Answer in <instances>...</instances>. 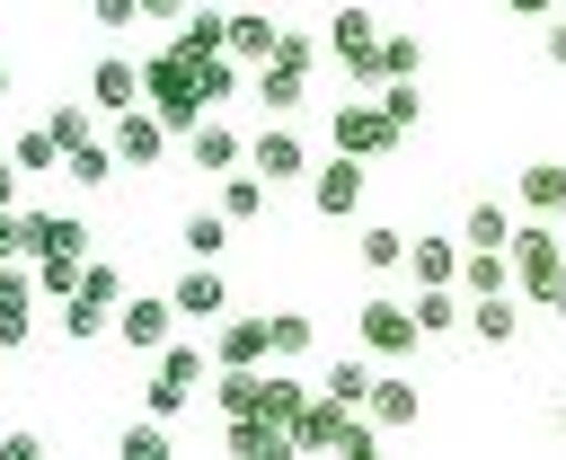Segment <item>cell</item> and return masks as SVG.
<instances>
[{"instance_id": "ba28073f", "label": "cell", "mask_w": 566, "mask_h": 460, "mask_svg": "<svg viewBox=\"0 0 566 460\" xmlns=\"http://www.w3.org/2000/svg\"><path fill=\"white\" fill-rule=\"evenodd\" d=\"M168 336H177V301H168V292H133V301L115 310V345H124V354H159Z\"/></svg>"}, {"instance_id": "f546056e", "label": "cell", "mask_w": 566, "mask_h": 460, "mask_svg": "<svg viewBox=\"0 0 566 460\" xmlns=\"http://www.w3.org/2000/svg\"><path fill=\"white\" fill-rule=\"evenodd\" d=\"M354 257H363L371 274H398V265H407V230H398V221H371V230L354 239Z\"/></svg>"}, {"instance_id": "1f68e13d", "label": "cell", "mask_w": 566, "mask_h": 460, "mask_svg": "<svg viewBox=\"0 0 566 460\" xmlns=\"http://www.w3.org/2000/svg\"><path fill=\"white\" fill-rule=\"evenodd\" d=\"M318 354V318L310 310H274V363H310Z\"/></svg>"}, {"instance_id": "7dc6e473", "label": "cell", "mask_w": 566, "mask_h": 460, "mask_svg": "<svg viewBox=\"0 0 566 460\" xmlns=\"http://www.w3.org/2000/svg\"><path fill=\"white\" fill-rule=\"evenodd\" d=\"M548 62H557V71H566V18H557V27H548Z\"/></svg>"}, {"instance_id": "f907efd6", "label": "cell", "mask_w": 566, "mask_h": 460, "mask_svg": "<svg viewBox=\"0 0 566 460\" xmlns=\"http://www.w3.org/2000/svg\"><path fill=\"white\" fill-rule=\"evenodd\" d=\"M557 433H566V398H557Z\"/></svg>"}, {"instance_id": "e575fe53", "label": "cell", "mask_w": 566, "mask_h": 460, "mask_svg": "<svg viewBox=\"0 0 566 460\" xmlns=\"http://www.w3.org/2000/svg\"><path fill=\"white\" fill-rule=\"evenodd\" d=\"M115 451H124V460H168V416H133V425L115 433Z\"/></svg>"}, {"instance_id": "6da1fadb", "label": "cell", "mask_w": 566, "mask_h": 460, "mask_svg": "<svg viewBox=\"0 0 566 460\" xmlns=\"http://www.w3.org/2000/svg\"><path fill=\"white\" fill-rule=\"evenodd\" d=\"M142 97L159 106V124H168V133H195V124L212 115V97H203V80H195V62H186L177 44H159V53L142 62Z\"/></svg>"}, {"instance_id": "4fadbf2b", "label": "cell", "mask_w": 566, "mask_h": 460, "mask_svg": "<svg viewBox=\"0 0 566 460\" xmlns=\"http://www.w3.org/2000/svg\"><path fill=\"white\" fill-rule=\"evenodd\" d=\"M212 363H274V310L212 318Z\"/></svg>"}, {"instance_id": "8fae6325", "label": "cell", "mask_w": 566, "mask_h": 460, "mask_svg": "<svg viewBox=\"0 0 566 460\" xmlns=\"http://www.w3.org/2000/svg\"><path fill=\"white\" fill-rule=\"evenodd\" d=\"M18 257H88L80 212H18Z\"/></svg>"}, {"instance_id": "83f0119b", "label": "cell", "mask_w": 566, "mask_h": 460, "mask_svg": "<svg viewBox=\"0 0 566 460\" xmlns=\"http://www.w3.org/2000/svg\"><path fill=\"white\" fill-rule=\"evenodd\" d=\"M371 380H380V363H371V354H336V363L318 372V389H327V398H345V407H363V398H371Z\"/></svg>"}, {"instance_id": "b9f144b4", "label": "cell", "mask_w": 566, "mask_h": 460, "mask_svg": "<svg viewBox=\"0 0 566 460\" xmlns=\"http://www.w3.org/2000/svg\"><path fill=\"white\" fill-rule=\"evenodd\" d=\"M88 18H97L106 35H133V27H142V0H88Z\"/></svg>"}, {"instance_id": "ffe728a7", "label": "cell", "mask_w": 566, "mask_h": 460, "mask_svg": "<svg viewBox=\"0 0 566 460\" xmlns=\"http://www.w3.org/2000/svg\"><path fill=\"white\" fill-rule=\"evenodd\" d=\"M416 327L424 336H460L469 327V292L460 283H416Z\"/></svg>"}, {"instance_id": "d6a6232c", "label": "cell", "mask_w": 566, "mask_h": 460, "mask_svg": "<svg viewBox=\"0 0 566 460\" xmlns=\"http://www.w3.org/2000/svg\"><path fill=\"white\" fill-rule=\"evenodd\" d=\"M9 159H18L27 177H44V168H62V142H53V124H27V133L9 142Z\"/></svg>"}, {"instance_id": "e0dca14e", "label": "cell", "mask_w": 566, "mask_h": 460, "mask_svg": "<svg viewBox=\"0 0 566 460\" xmlns=\"http://www.w3.org/2000/svg\"><path fill=\"white\" fill-rule=\"evenodd\" d=\"M221 451H230V460H283L292 433H283L274 416H221Z\"/></svg>"}, {"instance_id": "ab89813d", "label": "cell", "mask_w": 566, "mask_h": 460, "mask_svg": "<svg viewBox=\"0 0 566 460\" xmlns=\"http://www.w3.org/2000/svg\"><path fill=\"white\" fill-rule=\"evenodd\" d=\"M301 407H310V389H301V380H274V372H265V416H274L283 433L301 425Z\"/></svg>"}, {"instance_id": "603a6c76", "label": "cell", "mask_w": 566, "mask_h": 460, "mask_svg": "<svg viewBox=\"0 0 566 460\" xmlns=\"http://www.w3.org/2000/svg\"><path fill=\"white\" fill-rule=\"evenodd\" d=\"M186 150H195V168H248V142H239L221 115H203V124L186 133Z\"/></svg>"}, {"instance_id": "3957f363", "label": "cell", "mask_w": 566, "mask_h": 460, "mask_svg": "<svg viewBox=\"0 0 566 460\" xmlns=\"http://www.w3.org/2000/svg\"><path fill=\"white\" fill-rule=\"evenodd\" d=\"M318 53H327L318 35H301V27H283V44H274V53L256 62V97H265L274 115H292V106L310 97V71H318Z\"/></svg>"}, {"instance_id": "f1b7e54d", "label": "cell", "mask_w": 566, "mask_h": 460, "mask_svg": "<svg viewBox=\"0 0 566 460\" xmlns=\"http://www.w3.org/2000/svg\"><path fill=\"white\" fill-rule=\"evenodd\" d=\"M265 195H274V186H265L256 168H221V212H230V221H256Z\"/></svg>"}, {"instance_id": "9a60e30c", "label": "cell", "mask_w": 566, "mask_h": 460, "mask_svg": "<svg viewBox=\"0 0 566 460\" xmlns=\"http://www.w3.org/2000/svg\"><path fill=\"white\" fill-rule=\"evenodd\" d=\"M35 301H44L35 265H18V257H9V265H0V336H9V345H27V336H35Z\"/></svg>"}, {"instance_id": "60d3db41", "label": "cell", "mask_w": 566, "mask_h": 460, "mask_svg": "<svg viewBox=\"0 0 566 460\" xmlns=\"http://www.w3.org/2000/svg\"><path fill=\"white\" fill-rule=\"evenodd\" d=\"M80 292L106 301V310H124V274H115V265H80Z\"/></svg>"}, {"instance_id": "ee69618b", "label": "cell", "mask_w": 566, "mask_h": 460, "mask_svg": "<svg viewBox=\"0 0 566 460\" xmlns=\"http://www.w3.org/2000/svg\"><path fill=\"white\" fill-rule=\"evenodd\" d=\"M18 177H27V168H18V159H9V150H0V212H9V203H18Z\"/></svg>"}, {"instance_id": "c3c4849f", "label": "cell", "mask_w": 566, "mask_h": 460, "mask_svg": "<svg viewBox=\"0 0 566 460\" xmlns=\"http://www.w3.org/2000/svg\"><path fill=\"white\" fill-rule=\"evenodd\" d=\"M504 9H513V18H548L557 0H504Z\"/></svg>"}, {"instance_id": "30bf717a", "label": "cell", "mask_w": 566, "mask_h": 460, "mask_svg": "<svg viewBox=\"0 0 566 460\" xmlns=\"http://www.w3.org/2000/svg\"><path fill=\"white\" fill-rule=\"evenodd\" d=\"M106 142H115V159H124V168H159V159H168V142H177V133H168V124H159V106H124V115H115V133H106Z\"/></svg>"}, {"instance_id": "681fc988", "label": "cell", "mask_w": 566, "mask_h": 460, "mask_svg": "<svg viewBox=\"0 0 566 460\" xmlns=\"http://www.w3.org/2000/svg\"><path fill=\"white\" fill-rule=\"evenodd\" d=\"M0 106H9V62H0Z\"/></svg>"}, {"instance_id": "d6986e66", "label": "cell", "mask_w": 566, "mask_h": 460, "mask_svg": "<svg viewBox=\"0 0 566 460\" xmlns=\"http://www.w3.org/2000/svg\"><path fill=\"white\" fill-rule=\"evenodd\" d=\"M513 203L539 212V221H566V168H557V159H531V168L513 177Z\"/></svg>"}, {"instance_id": "8992f818", "label": "cell", "mask_w": 566, "mask_h": 460, "mask_svg": "<svg viewBox=\"0 0 566 460\" xmlns=\"http://www.w3.org/2000/svg\"><path fill=\"white\" fill-rule=\"evenodd\" d=\"M354 336H363V354H371V363H407V354L424 345L416 301H389V292H371V301L354 310Z\"/></svg>"}, {"instance_id": "f6af8a7d", "label": "cell", "mask_w": 566, "mask_h": 460, "mask_svg": "<svg viewBox=\"0 0 566 460\" xmlns=\"http://www.w3.org/2000/svg\"><path fill=\"white\" fill-rule=\"evenodd\" d=\"M186 9H195V0H142V18H159V27H177Z\"/></svg>"}, {"instance_id": "4316f807", "label": "cell", "mask_w": 566, "mask_h": 460, "mask_svg": "<svg viewBox=\"0 0 566 460\" xmlns=\"http://www.w3.org/2000/svg\"><path fill=\"white\" fill-rule=\"evenodd\" d=\"M460 292L478 301V292H513V248H469L460 257Z\"/></svg>"}, {"instance_id": "2e32d148", "label": "cell", "mask_w": 566, "mask_h": 460, "mask_svg": "<svg viewBox=\"0 0 566 460\" xmlns=\"http://www.w3.org/2000/svg\"><path fill=\"white\" fill-rule=\"evenodd\" d=\"M88 106H97V115H124V106H150V97H142V62H133V53H106V62L88 71Z\"/></svg>"}, {"instance_id": "ac0fdd59", "label": "cell", "mask_w": 566, "mask_h": 460, "mask_svg": "<svg viewBox=\"0 0 566 460\" xmlns=\"http://www.w3.org/2000/svg\"><path fill=\"white\" fill-rule=\"evenodd\" d=\"M522 310H531L522 292H478V301H469V336H478V345H513V336H522Z\"/></svg>"}, {"instance_id": "52a82bcc", "label": "cell", "mask_w": 566, "mask_h": 460, "mask_svg": "<svg viewBox=\"0 0 566 460\" xmlns=\"http://www.w3.org/2000/svg\"><path fill=\"white\" fill-rule=\"evenodd\" d=\"M142 398H150V416H186V407L203 398V345H177V336H168V345L150 354V389H142Z\"/></svg>"}, {"instance_id": "f35d334b", "label": "cell", "mask_w": 566, "mask_h": 460, "mask_svg": "<svg viewBox=\"0 0 566 460\" xmlns=\"http://www.w3.org/2000/svg\"><path fill=\"white\" fill-rule=\"evenodd\" d=\"M80 265H88V257H35V283H44V301H71V292H80Z\"/></svg>"}, {"instance_id": "7bdbcfd3", "label": "cell", "mask_w": 566, "mask_h": 460, "mask_svg": "<svg viewBox=\"0 0 566 460\" xmlns=\"http://www.w3.org/2000/svg\"><path fill=\"white\" fill-rule=\"evenodd\" d=\"M0 460H44V442H35L27 425H9V433H0Z\"/></svg>"}, {"instance_id": "7a4b0ae2", "label": "cell", "mask_w": 566, "mask_h": 460, "mask_svg": "<svg viewBox=\"0 0 566 460\" xmlns=\"http://www.w3.org/2000/svg\"><path fill=\"white\" fill-rule=\"evenodd\" d=\"M513 292L531 310H557V292H566V248H557V221H539V212H522V230H513Z\"/></svg>"}, {"instance_id": "bcb514c9", "label": "cell", "mask_w": 566, "mask_h": 460, "mask_svg": "<svg viewBox=\"0 0 566 460\" xmlns=\"http://www.w3.org/2000/svg\"><path fill=\"white\" fill-rule=\"evenodd\" d=\"M9 257H18V203L0 212V265H9Z\"/></svg>"}, {"instance_id": "836d02e7", "label": "cell", "mask_w": 566, "mask_h": 460, "mask_svg": "<svg viewBox=\"0 0 566 460\" xmlns=\"http://www.w3.org/2000/svg\"><path fill=\"white\" fill-rule=\"evenodd\" d=\"M62 168H71V186H88V195H97V186H106V177H115L124 159H115V142H80V150H71Z\"/></svg>"}, {"instance_id": "5b68a950", "label": "cell", "mask_w": 566, "mask_h": 460, "mask_svg": "<svg viewBox=\"0 0 566 460\" xmlns=\"http://www.w3.org/2000/svg\"><path fill=\"white\" fill-rule=\"evenodd\" d=\"M327 62H336L354 88H380V18L345 0V9L327 18Z\"/></svg>"}, {"instance_id": "44dd1931", "label": "cell", "mask_w": 566, "mask_h": 460, "mask_svg": "<svg viewBox=\"0 0 566 460\" xmlns=\"http://www.w3.org/2000/svg\"><path fill=\"white\" fill-rule=\"evenodd\" d=\"M363 416H371L380 433H398V425H416V416H424V398H416V380L380 372V380H371V398H363Z\"/></svg>"}, {"instance_id": "816d5d0a", "label": "cell", "mask_w": 566, "mask_h": 460, "mask_svg": "<svg viewBox=\"0 0 566 460\" xmlns=\"http://www.w3.org/2000/svg\"><path fill=\"white\" fill-rule=\"evenodd\" d=\"M557 318H566V292H557Z\"/></svg>"}, {"instance_id": "8d00e7d4", "label": "cell", "mask_w": 566, "mask_h": 460, "mask_svg": "<svg viewBox=\"0 0 566 460\" xmlns=\"http://www.w3.org/2000/svg\"><path fill=\"white\" fill-rule=\"evenodd\" d=\"M424 71V44L416 35H380V80H416Z\"/></svg>"}, {"instance_id": "484cf974", "label": "cell", "mask_w": 566, "mask_h": 460, "mask_svg": "<svg viewBox=\"0 0 566 460\" xmlns=\"http://www.w3.org/2000/svg\"><path fill=\"white\" fill-rule=\"evenodd\" d=\"M513 230H522V221H513L495 195H478V203L460 212V239H469V248H513Z\"/></svg>"}, {"instance_id": "74e56055", "label": "cell", "mask_w": 566, "mask_h": 460, "mask_svg": "<svg viewBox=\"0 0 566 460\" xmlns=\"http://www.w3.org/2000/svg\"><path fill=\"white\" fill-rule=\"evenodd\" d=\"M380 106H389V124H398V133H416V124H424V97H416V80H380Z\"/></svg>"}, {"instance_id": "4dcf8cb0", "label": "cell", "mask_w": 566, "mask_h": 460, "mask_svg": "<svg viewBox=\"0 0 566 460\" xmlns=\"http://www.w3.org/2000/svg\"><path fill=\"white\" fill-rule=\"evenodd\" d=\"M62 336H71V345H97V336H115V310L88 301V292H71V301H62Z\"/></svg>"}, {"instance_id": "277c9868", "label": "cell", "mask_w": 566, "mask_h": 460, "mask_svg": "<svg viewBox=\"0 0 566 460\" xmlns=\"http://www.w3.org/2000/svg\"><path fill=\"white\" fill-rule=\"evenodd\" d=\"M327 142H336V150H354V159H389L407 133L389 124L380 88H363V97H336V115H327Z\"/></svg>"}, {"instance_id": "d590c367", "label": "cell", "mask_w": 566, "mask_h": 460, "mask_svg": "<svg viewBox=\"0 0 566 460\" xmlns=\"http://www.w3.org/2000/svg\"><path fill=\"white\" fill-rule=\"evenodd\" d=\"M44 124H53V142H62V159H71L80 142H97V106H53Z\"/></svg>"}, {"instance_id": "d4e9b609", "label": "cell", "mask_w": 566, "mask_h": 460, "mask_svg": "<svg viewBox=\"0 0 566 460\" xmlns=\"http://www.w3.org/2000/svg\"><path fill=\"white\" fill-rule=\"evenodd\" d=\"M460 257H469V239H407V274L416 283H460Z\"/></svg>"}, {"instance_id": "9c48e42d", "label": "cell", "mask_w": 566, "mask_h": 460, "mask_svg": "<svg viewBox=\"0 0 566 460\" xmlns=\"http://www.w3.org/2000/svg\"><path fill=\"white\" fill-rule=\"evenodd\" d=\"M310 212L318 221H354L363 212V159L354 150H336L327 168H310Z\"/></svg>"}, {"instance_id": "cb8c5ba5", "label": "cell", "mask_w": 566, "mask_h": 460, "mask_svg": "<svg viewBox=\"0 0 566 460\" xmlns=\"http://www.w3.org/2000/svg\"><path fill=\"white\" fill-rule=\"evenodd\" d=\"M230 230H239V221H230V212L212 203V212H186V221H177V248H186L195 265H212V257L230 248Z\"/></svg>"}, {"instance_id": "7402d4cb", "label": "cell", "mask_w": 566, "mask_h": 460, "mask_svg": "<svg viewBox=\"0 0 566 460\" xmlns=\"http://www.w3.org/2000/svg\"><path fill=\"white\" fill-rule=\"evenodd\" d=\"M274 44H283V27H274V9H230V53H239L248 71H256V62L274 53Z\"/></svg>"}, {"instance_id": "7c38bea8", "label": "cell", "mask_w": 566, "mask_h": 460, "mask_svg": "<svg viewBox=\"0 0 566 460\" xmlns=\"http://www.w3.org/2000/svg\"><path fill=\"white\" fill-rule=\"evenodd\" d=\"M248 168H256L265 186H292V177H310V142H301L292 124H265V133L248 142Z\"/></svg>"}, {"instance_id": "5bb4252c", "label": "cell", "mask_w": 566, "mask_h": 460, "mask_svg": "<svg viewBox=\"0 0 566 460\" xmlns=\"http://www.w3.org/2000/svg\"><path fill=\"white\" fill-rule=\"evenodd\" d=\"M168 301H177V318H186V327H212V318L230 310V283H221L212 265H195V257H186V274L168 283Z\"/></svg>"}]
</instances>
